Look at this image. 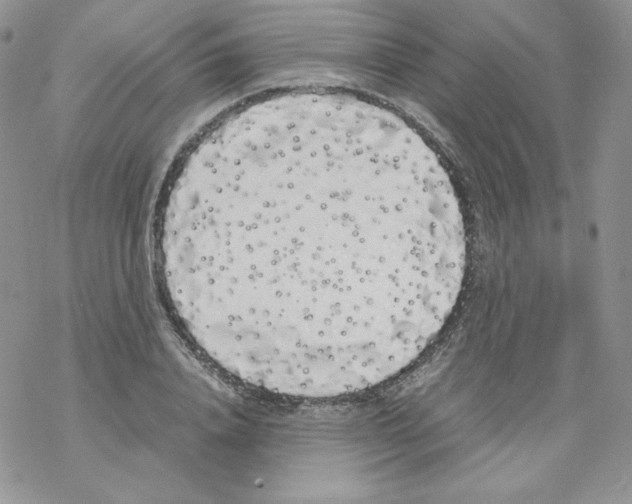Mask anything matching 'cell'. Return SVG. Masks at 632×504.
I'll return each instance as SVG.
<instances>
[{
    "label": "cell",
    "mask_w": 632,
    "mask_h": 504,
    "mask_svg": "<svg viewBox=\"0 0 632 504\" xmlns=\"http://www.w3.org/2000/svg\"><path fill=\"white\" fill-rule=\"evenodd\" d=\"M466 253L439 169L322 121L261 132L199 172L161 244L202 353L247 386L313 399L414 362L457 303Z\"/></svg>",
    "instance_id": "cell-1"
}]
</instances>
